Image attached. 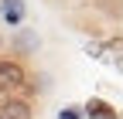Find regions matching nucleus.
<instances>
[{
    "mask_svg": "<svg viewBox=\"0 0 123 119\" xmlns=\"http://www.w3.org/2000/svg\"><path fill=\"white\" fill-rule=\"evenodd\" d=\"M58 119H79V109H65V112H62Z\"/></svg>",
    "mask_w": 123,
    "mask_h": 119,
    "instance_id": "39448f33",
    "label": "nucleus"
},
{
    "mask_svg": "<svg viewBox=\"0 0 123 119\" xmlns=\"http://www.w3.org/2000/svg\"><path fill=\"white\" fill-rule=\"evenodd\" d=\"M7 95H10V92H4V88H0V106H4V102H7Z\"/></svg>",
    "mask_w": 123,
    "mask_h": 119,
    "instance_id": "423d86ee",
    "label": "nucleus"
},
{
    "mask_svg": "<svg viewBox=\"0 0 123 119\" xmlns=\"http://www.w3.org/2000/svg\"><path fill=\"white\" fill-rule=\"evenodd\" d=\"M4 14L7 21H21V0H4Z\"/></svg>",
    "mask_w": 123,
    "mask_h": 119,
    "instance_id": "20e7f679",
    "label": "nucleus"
},
{
    "mask_svg": "<svg viewBox=\"0 0 123 119\" xmlns=\"http://www.w3.org/2000/svg\"><path fill=\"white\" fill-rule=\"evenodd\" d=\"M0 119H34L31 99H24V95H7V102L0 106Z\"/></svg>",
    "mask_w": 123,
    "mask_h": 119,
    "instance_id": "f03ea898",
    "label": "nucleus"
},
{
    "mask_svg": "<svg viewBox=\"0 0 123 119\" xmlns=\"http://www.w3.org/2000/svg\"><path fill=\"white\" fill-rule=\"evenodd\" d=\"M27 82V68L17 58H0V88L4 92H21Z\"/></svg>",
    "mask_w": 123,
    "mask_h": 119,
    "instance_id": "f257e3e1",
    "label": "nucleus"
},
{
    "mask_svg": "<svg viewBox=\"0 0 123 119\" xmlns=\"http://www.w3.org/2000/svg\"><path fill=\"white\" fill-rule=\"evenodd\" d=\"M0 44H4V38H0Z\"/></svg>",
    "mask_w": 123,
    "mask_h": 119,
    "instance_id": "0eeeda50",
    "label": "nucleus"
},
{
    "mask_svg": "<svg viewBox=\"0 0 123 119\" xmlns=\"http://www.w3.org/2000/svg\"><path fill=\"white\" fill-rule=\"evenodd\" d=\"M86 116H89V119H116L113 109L106 106V102H99V99H89V102H86Z\"/></svg>",
    "mask_w": 123,
    "mask_h": 119,
    "instance_id": "7ed1b4c3",
    "label": "nucleus"
}]
</instances>
